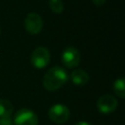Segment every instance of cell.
<instances>
[{
	"instance_id": "4",
	"label": "cell",
	"mask_w": 125,
	"mask_h": 125,
	"mask_svg": "<svg viewBox=\"0 0 125 125\" xmlns=\"http://www.w3.org/2000/svg\"><path fill=\"white\" fill-rule=\"evenodd\" d=\"M15 125H38V117L34 111L28 108L18 110L14 116Z\"/></svg>"
},
{
	"instance_id": "1",
	"label": "cell",
	"mask_w": 125,
	"mask_h": 125,
	"mask_svg": "<svg viewBox=\"0 0 125 125\" xmlns=\"http://www.w3.org/2000/svg\"><path fill=\"white\" fill-rule=\"evenodd\" d=\"M68 80V73L61 66L50 68L43 77V86L46 90L53 92L63 86Z\"/></svg>"
},
{
	"instance_id": "7",
	"label": "cell",
	"mask_w": 125,
	"mask_h": 125,
	"mask_svg": "<svg viewBox=\"0 0 125 125\" xmlns=\"http://www.w3.org/2000/svg\"><path fill=\"white\" fill-rule=\"evenodd\" d=\"M62 62L64 66L68 68H74L79 64L80 54L74 47H67L62 54Z\"/></svg>"
},
{
	"instance_id": "10",
	"label": "cell",
	"mask_w": 125,
	"mask_h": 125,
	"mask_svg": "<svg viewBox=\"0 0 125 125\" xmlns=\"http://www.w3.org/2000/svg\"><path fill=\"white\" fill-rule=\"evenodd\" d=\"M124 78H118L114 81L113 84V90L114 93L121 99L125 98V85H124Z\"/></svg>"
},
{
	"instance_id": "14",
	"label": "cell",
	"mask_w": 125,
	"mask_h": 125,
	"mask_svg": "<svg viewBox=\"0 0 125 125\" xmlns=\"http://www.w3.org/2000/svg\"><path fill=\"white\" fill-rule=\"evenodd\" d=\"M75 125H91V124H90V123H88V122H83V121H81V122L76 123Z\"/></svg>"
},
{
	"instance_id": "9",
	"label": "cell",
	"mask_w": 125,
	"mask_h": 125,
	"mask_svg": "<svg viewBox=\"0 0 125 125\" xmlns=\"http://www.w3.org/2000/svg\"><path fill=\"white\" fill-rule=\"evenodd\" d=\"M14 107L10 101L7 99H0V118L11 117Z\"/></svg>"
},
{
	"instance_id": "11",
	"label": "cell",
	"mask_w": 125,
	"mask_h": 125,
	"mask_svg": "<svg viewBox=\"0 0 125 125\" xmlns=\"http://www.w3.org/2000/svg\"><path fill=\"white\" fill-rule=\"evenodd\" d=\"M49 7L53 13L61 14L63 11V3L62 0H50Z\"/></svg>"
},
{
	"instance_id": "13",
	"label": "cell",
	"mask_w": 125,
	"mask_h": 125,
	"mask_svg": "<svg viewBox=\"0 0 125 125\" xmlns=\"http://www.w3.org/2000/svg\"><path fill=\"white\" fill-rule=\"evenodd\" d=\"M92 1H93V3H94L95 5H97V6H102V5H104V4L105 3L106 0H92Z\"/></svg>"
},
{
	"instance_id": "12",
	"label": "cell",
	"mask_w": 125,
	"mask_h": 125,
	"mask_svg": "<svg viewBox=\"0 0 125 125\" xmlns=\"http://www.w3.org/2000/svg\"><path fill=\"white\" fill-rule=\"evenodd\" d=\"M0 125H15L11 117H2L0 118Z\"/></svg>"
},
{
	"instance_id": "15",
	"label": "cell",
	"mask_w": 125,
	"mask_h": 125,
	"mask_svg": "<svg viewBox=\"0 0 125 125\" xmlns=\"http://www.w3.org/2000/svg\"><path fill=\"white\" fill-rule=\"evenodd\" d=\"M0 34H1V30H0Z\"/></svg>"
},
{
	"instance_id": "8",
	"label": "cell",
	"mask_w": 125,
	"mask_h": 125,
	"mask_svg": "<svg viewBox=\"0 0 125 125\" xmlns=\"http://www.w3.org/2000/svg\"><path fill=\"white\" fill-rule=\"evenodd\" d=\"M70 79L74 85L83 86L89 81V75L86 71L82 69H75L70 73Z\"/></svg>"
},
{
	"instance_id": "5",
	"label": "cell",
	"mask_w": 125,
	"mask_h": 125,
	"mask_svg": "<svg viewBox=\"0 0 125 125\" xmlns=\"http://www.w3.org/2000/svg\"><path fill=\"white\" fill-rule=\"evenodd\" d=\"M24 27L26 31L32 35L38 34L43 27V21L41 16L37 13H29L24 19Z\"/></svg>"
},
{
	"instance_id": "3",
	"label": "cell",
	"mask_w": 125,
	"mask_h": 125,
	"mask_svg": "<svg viewBox=\"0 0 125 125\" xmlns=\"http://www.w3.org/2000/svg\"><path fill=\"white\" fill-rule=\"evenodd\" d=\"M50 52L45 47H37L30 55V62L35 68H44L50 62Z\"/></svg>"
},
{
	"instance_id": "6",
	"label": "cell",
	"mask_w": 125,
	"mask_h": 125,
	"mask_svg": "<svg viewBox=\"0 0 125 125\" xmlns=\"http://www.w3.org/2000/svg\"><path fill=\"white\" fill-rule=\"evenodd\" d=\"M118 105L117 100L111 95H103L97 101V107L101 113L108 114L113 112Z\"/></svg>"
},
{
	"instance_id": "2",
	"label": "cell",
	"mask_w": 125,
	"mask_h": 125,
	"mask_svg": "<svg viewBox=\"0 0 125 125\" xmlns=\"http://www.w3.org/2000/svg\"><path fill=\"white\" fill-rule=\"evenodd\" d=\"M48 116L52 122L57 124H63L68 120L70 116V111L66 105L62 104H56L50 107L48 111Z\"/></svg>"
}]
</instances>
